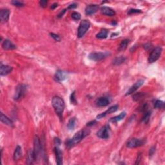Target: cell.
Here are the masks:
<instances>
[{
    "instance_id": "17",
    "label": "cell",
    "mask_w": 165,
    "mask_h": 165,
    "mask_svg": "<svg viewBox=\"0 0 165 165\" xmlns=\"http://www.w3.org/2000/svg\"><path fill=\"white\" fill-rule=\"evenodd\" d=\"M101 13L107 16H114L116 15V12L108 7L103 6L101 8Z\"/></svg>"
},
{
    "instance_id": "7",
    "label": "cell",
    "mask_w": 165,
    "mask_h": 165,
    "mask_svg": "<svg viewBox=\"0 0 165 165\" xmlns=\"http://www.w3.org/2000/svg\"><path fill=\"white\" fill-rule=\"evenodd\" d=\"M146 141L145 139H137V138H133L130 139L127 143V147L130 148H133L139 147H141L145 144Z\"/></svg>"
},
{
    "instance_id": "33",
    "label": "cell",
    "mask_w": 165,
    "mask_h": 165,
    "mask_svg": "<svg viewBox=\"0 0 165 165\" xmlns=\"http://www.w3.org/2000/svg\"><path fill=\"white\" fill-rule=\"evenodd\" d=\"M70 102H71V103L73 104V105H77V102L76 100V96H75V91L72 92L71 95H70Z\"/></svg>"
},
{
    "instance_id": "25",
    "label": "cell",
    "mask_w": 165,
    "mask_h": 165,
    "mask_svg": "<svg viewBox=\"0 0 165 165\" xmlns=\"http://www.w3.org/2000/svg\"><path fill=\"white\" fill-rule=\"evenodd\" d=\"M150 117H151V111H145V112L142 117V122L145 124H147L150 121Z\"/></svg>"
},
{
    "instance_id": "21",
    "label": "cell",
    "mask_w": 165,
    "mask_h": 165,
    "mask_svg": "<svg viewBox=\"0 0 165 165\" xmlns=\"http://www.w3.org/2000/svg\"><path fill=\"white\" fill-rule=\"evenodd\" d=\"M36 161V157L34 154V150H29L27 154V157H26V164H31Z\"/></svg>"
},
{
    "instance_id": "28",
    "label": "cell",
    "mask_w": 165,
    "mask_h": 165,
    "mask_svg": "<svg viewBox=\"0 0 165 165\" xmlns=\"http://www.w3.org/2000/svg\"><path fill=\"white\" fill-rule=\"evenodd\" d=\"M145 96V93H143V92H137V93H135L134 95L132 96L133 100L135 101H138L144 98Z\"/></svg>"
},
{
    "instance_id": "41",
    "label": "cell",
    "mask_w": 165,
    "mask_h": 165,
    "mask_svg": "<svg viewBox=\"0 0 165 165\" xmlns=\"http://www.w3.org/2000/svg\"><path fill=\"white\" fill-rule=\"evenodd\" d=\"M66 10L67 9H63V10L62 11H61L60 13H59V14H58V16H57V17L59 18H62L63 16V15H64V14L65 13V12H66Z\"/></svg>"
},
{
    "instance_id": "19",
    "label": "cell",
    "mask_w": 165,
    "mask_h": 165,
    "mask_svg": "<svg viewBox=\"0 0 165 165\" xmlns=\"http://www.w3.org/2000/svg\"><path fill=\"white\" fill-rule=\"evenodd\" d=\"M10 17V11L9 9H1L0 11V19L2 22H7Z\"/></svg>"
},
{
    "instance_id": "15",
    "label": "cell",
    "mask_w": 165,
    "mask_h": 165,
    "mask_svg": "<svg viewBox=\"0 0 165 165\" xmlns=\"http://www.w3.org/2000/svg\"><path fill=\"white\" fill-rule=\"evenodd\" d=\"M67 77V72H65L63 70H59L56 72L55 74V79L57 81H62L66 79Z\"/></svg>"
},
{
    "instance_id": "1",
    "label": "cell",
    "mask_w": 165,
    "mask_h": 165,
    "mask_svg": "<svg viewBox=\"0 0 165 165\" xmlns=\"http://www.w3.org/2000/svg\"><path fill=\"white\" fill-rule=\"evenodd\" d=\"M90 133V130L89 129L81 130L78 132H77L72 139H69L66 141V143H65L66 146L69 148L73 147L75 145L79 144L84 138L89 135Z\"/></svg>"
},
{
    "instance_id": "39",
    "label": "cell",
    "mask_w": 165,
    "mask_h": 165,
    "mask_svg": "<svg viewBox=\"0 0 165 165\" xmlns=\"http://www.w3.org/2000/svg\"><path fill=\"white\" fill-rule=\"evenodd\" d=\"M77 7V5L76 3H72V4H70V5L68 7L67 9H76V7Z\"/></svg>"
},
{
    "instance_id": "20",
    "label": "cell",
    "mask_w": 165,
    "mask_h": 165,
    "mask_svg": "<svg viewBox=\"0 0 165 165\" xmlns=\"http://www.w3.org/2000/svg\"><path fill=\"white\" fill-rule=\"evenodd\" d=\"M1 121L5 125L9 126L10 127H14V123L11 119L9 118L3 113H1Z\"/></svg>"
},
{
    "instance_id": "37",
    "label": "cell",
    "mask_w": 165,
    "mask_h": 165,
    "mask_svg": "<svg viewBox=\"0 0 165 165\" xmlns=\"http://www.w3.org/2000/svg\"><path fill=\"white\" fill-rule=\"evenodd\" d=\"M54 144L55 145V147H59L61 145V140L58 137H55L54 138Z\"/></svg>"
},
{
    "instance_id": "24",
    "label": "cell",
    "mask_w": 165,
    "mask_h": 165,
    "mask_svg": "<svg viewBox=\"0 0 165 165\" xmlns=\"http://www.w3.org/2000/svg\"><path fill=\"white\" fill-rule=\"evenodd\" d=\"M126 115H127V113H126L125 112H121L119 116H117L114 117L112 118L110 121H111L112 123H117V122H118V121H121L123 119L125 118Z\"/></svg>"
},
{
    "instance_id": "8",
    "label": "cell",
    "mask_w": 165,
    "mask_h": 165,
    "mask_svg": "<svg viewBox=\"0 0 165 165\" xmlns=\"http://www.w3.org/2000/svg\"><path fill=\"white\" fill-rule=\"evenodd\" d=\"M107 53L103 52H92L88 55V58L94 61H100L107 56Z\"/></svg>"
},
{
    "instance_id": "31",
    "label": "cell",
    "mask_w": 165,
    "mask_h": 165,
    "mask_svg": "<svg viewBox=\"0 0 165 165\" xmlns=\"http://www.w3.org/2000/svg\"><path fill=\"white\" fill-rule=\"evenodd\" d=\"M11 3L13 4L14 6H16L17 7H22L25 5V4H24L22 1H18V0H14V1H12Z\"/></svg>"
},
{
    "instance_id": "43",
    "label": "cell",
    "mask_w": 165,
    "mask_h": 165,
    "mask_svg": "<svg viewBox=\"0 0 165 165\" xmlns=\"http://www.w3.org/2000/svg\"><path fill=\"white\" fill-rule=\"evenodd\" d=\"M58 6V4L57 3H53L52 5H51V7H50V9H52V10H54V9H55V8H56V7Z\"/></svg>"
},
{
    "instance_id": "13",
    "label": "cell",
    "mask_w": 165,
    "mask_h": 165,
    "mask_svg": "<svg viewBox=\"0 0 165 165\" xmlns=\"http://www.w3.org/2000/svg\"><path fill=\"white\" fill-rule=\"evenodd\" d=\"M54 153L56 159V163L58 165L63 164V152L59 147H55L54 148Z\"/></svg>"
},
{
    "instance_id": "5",
    "label": "cell",
    "mask_w": 165,
    "mask_h": 165,
    "mask_svg": "<svg viewBox=\"0 0 165 165\" xmlns=\"http://www.w3.org/2000/svg\"><path fill=\"white\" fill-rule=\"evenodd\" d=\"M26 86L25 84H19V85L16 87L15 90V94L14 96V99L16 101H18L20 99H22L24 96L25 95L26 92Z\"/></svg>"
},
{
    "instance_id": "18",
    "label": "cell",
    "mask_w": 165,
    "mask_h": 165,
    "mask_svg": "<svg viewBox=\"0 0 165 165\" xmlns=\"http://www.w3.org/2000/svg\"><path fill=\"white\" fill-rule=\"evenodd\" d=\"M2 48L4 50H14L16 48L15 45H14L11 41L9 40H5L3 42H2Z\"/></svg>"
},
{
    "instance_id": "10",
    "label": "cell",
    "mask_w": 165,
    "mask_h": 165,
    "mask_svg": "<svg viewBox=\"0 0 165 165\" xmlns=\"http://www.w3.org/2000/svg\"><path fill=\"white\" fill-rule=\"evenodd\" d=\"M143 83H144V81L143 80H138V81L135 82L134 84H133V85L130 87L129 88V90L127 91V94H126V96H128V95H130V94H132L133 93H135V92L139 88V87L141 86Z\"/></svg>"
},
{
    "instance_id": "11",
    "label": "cell",
    "mask_w": 165,
    "mask_h": 165,
    "mask_svg": "<svg viewBox=\"0 0 165 165\" xmlns=\"http://www.w3.org/2000/svg\"><path fill=\"white\" fill-rule=\"evenodd\" d=\"M118 108H119V106L117 105L112 106L108 109V110H106L105 112H104L101 113V114H100L97 116V119H101L104 117H105V116L107 114H110L115 112H116L118 110Z\"/></svg>"
},
{
    "instance_id": "4",
    "label": "cell",
    "mask_w": 165,
    "mask_h": 165,
    "mask_svg": "<svg viewBox=\"0 0 165 165\" xmlns=\"http://www.w3.org/2000/svg\"><path fill=\"white\" fill-rule=\"evenodd\" d=\"M90 26V23L88 20L86 19L82 20L79 23L78 30H77V37L79 38L83 37L88 31Z\"/></svg>"
},
{
    "instance_id": "9",
    "label": "cell",
    "mask_w": 165,
    "mask_h": 165,
    "mask_svg": "<svg viewBox=\"0 0 165 165\" xmlns=\"http://www.w3.org/2000/svg\"><path fill=\"white\" fill-rule=\"evenodd\" d=\"M109 127L108 125L101 127L97 132V135L101 139H106L109 137Z\"/></svg>"
},
{
    "instance_id": "29",
    "label": "cell",
    "mask_w": 165,
    "mask_h": 165,
    "mask_svg": "<svg viewBox=\"0 0 165 165\" xmlns=\"http://www.w3.org/2000/svg\"><path fill=\"white\" fill-rule=\"evenodd\" d=\"M76 118L73 117V118H71L69 120V123H68V125H67V127L69 128V129L72 130H74L75 127H76Z\"/></svg>"
},
{
    "instance_id": "27",
    "label": "cell",
    "mask_w": 165,
    "mask_h": 165,
    "mask_svg": "<svg viewBox=\"0 0 165 165\" xmlns=\"http://www.w3.org/2000/svg\"><path fill=\"white\" fill-rule=\"evenodd\" d=\"M108 31L106 29H103L101 32L96 35V38L98 39H105L107 38Z\"/></svg>"
},
{
    "instance_id": "36",
    "label": "cell",
    "mask_w": 165,
    "mask_h": 165,
    "mask_svg": "<svg viewBox=\"0 0 165 165\" xmlns=\"http://www.w3.org/2000/svg\"><path fill=\"white\" fill-rule=\"evenodd\" d=\"M39 3H40V5L41 7H43V8H45L47 6V1H46V0H42V1H40L39 2Z\"/></svg>"
},
{
    "instance_id": "22",
    "label": "cell",
    "mask_w": 165,
    "mask_h": 165,
    "mask_svg": "<svg viewBox=\"0 0 165 165\" xmlns=\"http://www.w3.org/2000/svg\"><path fill=\"white\" fill-rule=\"evenodd\" d=\"M21 156H22V149L20 146H18L16 148L15 151L14 152L13 159L15 161H18L21 158Z\"/></svg>"
},
{
    "instance_id": "42",
    "label": "cell",
    "mask_w": 165,
    "mask_h": 165,
    "mask_svg": "<svg viewBox=\"0 0 165 165\" xmlns=\"http://www.w3.org/2000/svg\"><path fill=\"white\" fill-rule=\"evenodd\" d=\"M96 123V121L94 120V121H90V122L87 123L86 126L87 127H91V126H93V125H95Z\"/></svg>"
},
{
    "instance_id": "38",
    "label": "cell",
    "mask_w": 165,
    "mask_h": 165,
    "mask_svg": "<svg viewBox=\"0 0 165 165\" xmlns=\"http://www.w3.org/2000/svg\"><path fill=\"white\" fill-rule=\"evenodd\" d=\"M155 151H156V147H152L150 149V151H149V156H152L154 154Z\"/></svg>"
},
{
    "instance_id": "12",
    "label": "cell",
    "mask_w": 165,
    "mask_h": 165,
    "mask_svg": "<svg viewBox=\"0 0 165 165\" xmlns=\"http://www.w3.org/2000/svg\"><path fill=\"white\" fill-rule=\"evenodd\" d=\"M110 104V100L106 97H100L96 100V105L99 107H104Z\"/></svg>"
},
{
    "instance_id": "2",
    "label": "cell",
    "mask_w": 165,
    "mask_h": 165,
    "mask_svg": "<svg viewBox=\"0 0 165 165\" xmlns=\"http://www.w3.org/2000/svg\"><path fill=\"white\" fill-rule=\"evenodd\" d=\"M52 105L54 108L55 113L61 120L63 118V113L65 109V102L63 99L59 96H54L52 98Z\"/></svg>"
},
{
    "instance_id": "16",
    "label": "cell",
    "mask_w": 165,
    "mask_h": 165,
    "mask_svg": "<svg viewBox=\"0 0 165 165\" xmlns=\"http://www.w3.org/2000/svg\"><path fill=\"white\" fill-rule=\"evenodd\" d=\"M13 71V67L9 65L1 64L0 67V74L1 76H7Z\"/></svg>"
},
{
    "instance_id": "30",
    "label": "cell",
    "mask_w": 165,
    "mask_h": 165,
    "mask_svg": "<svg viewBox=\"0 0 165 165\" xmlns=\"http://www.w3.org/2000/svg\"><path fill=\"white\" fill-rule=\"evenodd\" d=\"M164 106V103L163 101L161 100H156L154 103V107L157 109L163 108Z\"/></svg>"
},
{
    "instance_id": "26",
    "label": "cell",
    "mask_w": 165,
    "mask_h": 165,
    "mask_svg": "<svg viewBox=\"0 0 165 165\" xmlns=\"http://www.w3.org/2000/svg\"><path fill=\"white\" fill-rule=\"evenodd\" d=\"M129 41L130 40H128V39H125V40H124L121 41V43L119 45V48H118L119 51L125 50L126 48H127V46L128 45V43H129Z\"/></svg>"
},
{
    "instance_id": "35",
    "label": "cell",
    "mask_w": 165,
    "mask_h": 165,
    "mask_svg": "<svg viewBox=\"0 0 165 165\" xmlns=\"http://www.w3.org/2000/svg\"><path fill=\"white\" fill-rule=\"evenodd\" d=\"M141 13V10L131 9L129 10V11H128V14H133V13L135 14V13Z\"/></svg>"
},
{
    "instance_id": "6",
    "label": "cell",
    "mask_w": 165,
    "mask_h": 165,
    "mask_svg": "<svg viewBox=\"0 0 165 165\" xmlns=\"http://www.w3.org/2000/svg\"><path fill=\"white\" fill-rule=\"evenodd\" d=\"M162 50V49L161 47H157L155 48L149 55L148 62L152 63L156 62L157 60H158L161 55Z\"/></svg>"
},
{
    "instance_id": "23",
    "label": "cell",
    "mask_w": 165,
    "mask_h": 165,
    "mask_svg": "<svg viewBox=\"0 0 165 165\" xmlns=\"http://www.w3.org/2000/svg\"><path fill=\"white\" fill-rule=\"evenodd\" d=\"M126 59L125 57L123 56H120V57H117L114 58L112 61V63L114 65H120L121 64H123V63H125L126 61Z\"/></svg>"
},
{
    "instance_id": "34",
    "label": "cell",
    "mask_w": 165,
    "mask_h": 165,
    "mask_svg": "<svg viewBox=\"0 0 165 165\" xmlns=\"http://www.w3.org/2000/svg\"><path fill=\"white\" fill-rule=\"evenodd\" d=\"M50 35L51 37H52L53 39H54V40L55 41H61V38L59 37V36L56 34L50 33Z\"/></svg>"
},
{
    "instance_id": "3",
    "label": "cell",
    "mask_w": 165,
    "mask_h": 165,
    "mask_svg": "<svg viewBox=\"0 0 165 165\" xmlns=\"http://www.w3.org/2000/svg\"><path fill=\"white\" fill-rule=\"evenodd\" d=\"M42 143L40 141V139L38 135H36L34 139V152L36 161L38 160L39 158L42 156L43 151Z\"/></svg>"
},
{
    "instance_id": "14",
    "label": "cell",
    "mask_w": 165,
    "mask_h": 165,
    "mask_svg": "<svg viewBox=\"0 0 165 165\" xmlns=\"http://www.w3.org/2000/svg\"><path fill=\"white\" fill-rule=\"evenodd\" d=\"M99 5L96 4H92L87 6L85 9V14L86 15H92L95 14L99 10Z\"/></svg>"
},
{
    "instance_id": "40",
    "label": "cell",
    "mask_w": 165,
    "mask_h": 165,
    "mask_svg": "<svg viewBox=\"0 0 165 165\" xmlns=\"http://www.w3.org/2000/svg\"><path fill=\"white\" fill-rule=\"evenodd\" d=\"M141 159V153H139V154H138V156H137V160H136V162H135V164H139V162H140Z\"/></svg>"
},
{
    "instance_id": "32",
    "label": "cell",
    "mask_w": 165,
    "mask_h": 165,
    "mask_svg": "<svg viewBox=\"0 0 165 165\" xmlns=\"http://www.w3.org/2000/svg\"><path fill=\"white\" fill-rule=\"evenodd\" d=\"M72 18L74 19V20H76V21H78L80 19H81V14H80L79 13H77V12H74V13H72V15H71Z\"/></svg>"
}]
</instances>
